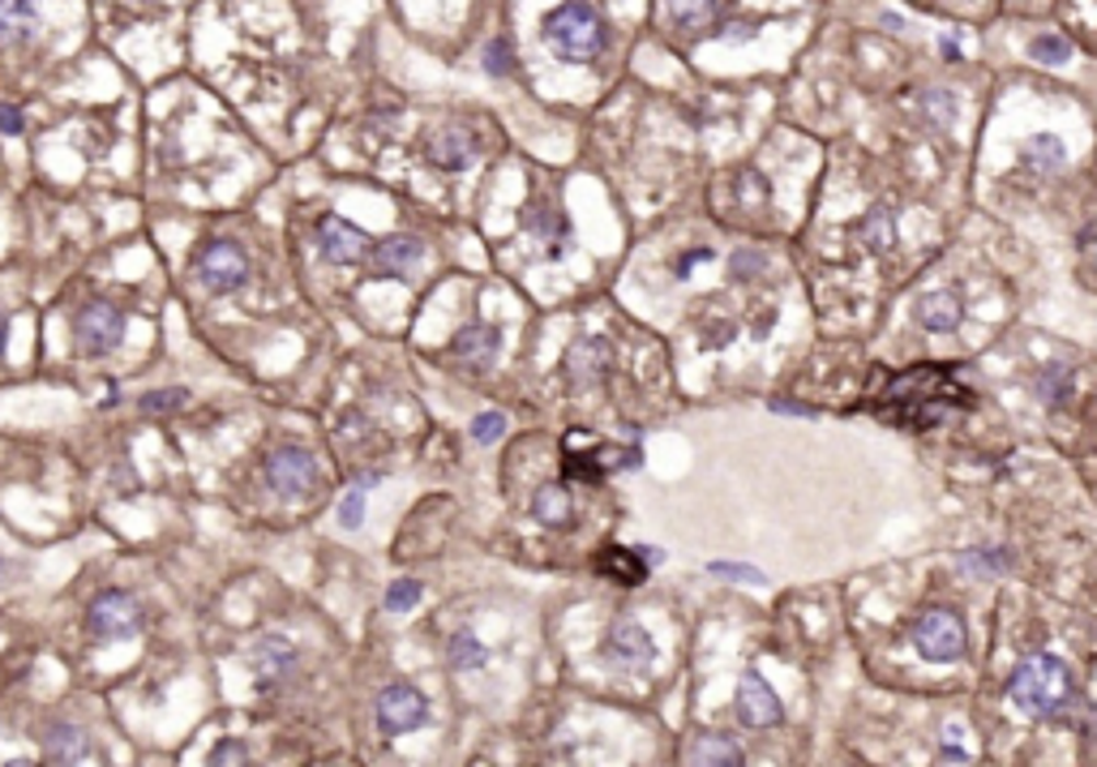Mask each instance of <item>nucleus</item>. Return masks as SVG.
I'll list each match as a JSON object with an SVG mask.
<instances>
[{"label": "nucleus", "instance_id": "nucleus-35", "mask_svg": "<svg viewBox=\"0 0 1097 767\" xmlns=\"http://www.w3.org/2000/svg\"><path fill=\"white\" fill-rule=\"evenodd\" d=\"M763 266H767V257L759 254V249H738V254L729 257L734 279H759V275H763Z\"/></svg>", "mask_w": 1097, "mask_h": 767}, {"label": "nucleus", "instance_id": "nucleus-12", "mask_svg": "<svg viewBox=\"0 0 1097 767\" xmlns=\"http://www.w3.org/2000/svg\"><path fill=\"white\" fill-rule=\"evenodd\" d=\"M734 708H738V720H742L747 729H772V724H781V699H776V690H772L754 669L738 677Z\"/></svg>", "mask_w": 1097, "mask_h": 767}, {"label": "nucleus", "instance_id": "nucleus-10", "mask_svg": "<svg viewBox=\"0 0 1097 767\" xmlns=\"http://www.w3.org/2000/svg\"><path fill=\"white\" fill-rule=\"evenodd\" d=\"M562 455H566V472H575V476H597L604 467H639L644 455L639 451H604L592 442V433H584V429H575V433H566V442H562Z\"/></svg>", "mask_w": 1097, "mask_h": 767}, {"label": "nucleus", "instance_id": "nucleus-42", "mask_svg": "<svg viewBox=\"0 0 1097 767\" xmlns=\"http://www.w3.org/2000/svg\"><path fill=\"white\" fill-rule=\"evenodd\" d=\"M969 566H978V570H998V566L1007 562L1003 554H978V558H965Z\"/></svg>", "mask_w": 1097, "mask_h": 767}, {"label": "nucleus", "instance_id": "nucleus-43", "mask_svg": "<svg viewBox=\"0 0 1097 767\" xmlns=\"http://www.w3.org/2000/svg\"><path fill=\"white\" fill-rule=\"evenodd\" d=\"M772 411H789V416H810V411L798 408V404H789V399H776V404H772Z\"/></svg>", "mask_w": 1097, "mask_h": 767}, {"label": "nucleus", "instance_id": "nucleus-40", "mask_svg": "<svg viewBox=\"0 0 1097 767\" xmlns=\"http://www.w3.org/2000/svg\"><path fill=\"white\" fill-rule=\"evenodd\" d=\"M528 228H536V236H570V223L557 214H528Z\"/></svg>", "mask_w": 1097, "mask_h": 767}, {"label": "nucleus", "instance_id": "nucleus-4", "mask_svg": "<svg viewBox=\"0 0 1097 767\" xmlns=\"http://www.w3.org/2000/svg\"><path fill=\"white\" fill-rule=\"evenodd\" d=\"M913 643H917L922 661H931V665H951V661L965 656L969 630H965V621H960L956 609H948V605H931V609H922V614L913 617Z\"/></svg>", "mask_w": 1097, "mask_h": 767}, {"label": "nucleus", "instance_id": "nucleus-16", "mask_svg": "<svg viewBox=\"0 0 1097 767\" xmlns=\"http://www.w3.org/2000/svg\"><path fill=\"white\" fill-rule=\"evenodd\" d=\"M429 163L442 167V172H463L472 159H476V138L463 129V125H442L434 138H429Z\"/></svg>", "mask_w": 1097, "mask_h": 767}, {"label": "nucleus", "instance_id": "nucleus-9", "mask_svg": "<svg viewBox=\"0 0 1097 767\" xmlns=\"http://www.w3.org/2000/svg\"><path fill=\"white\" fill-rule=\"evenodd\" d=\"M373 717H378V729H382V733L400 737V733H412V729H420V724L429 720V704H425V695H420L416 686L391 682V686L378 690Z\"/></svg>", "mask_w": 1097, "mask_h": 767}, {"label": "nucleus", "instance_id": "nucleus-32", "mask_svg": "<svg viewBox=\"0 0 1097 767\" xmlns=\"http://www.w3.org/2000/svg\"><path fill=\"white\" fill-rule=\"evenodd\" d=\"M515 69V51H510V39H489V48H485V73H494V78H506Z\"/></svg>", "mask_w": 1097, "mask_h": 767}, {"label": "nucleus", "instance_id": "nucleus-3", "mask_svg": "<svg viewBox=\"0 0 1097 767\" xmlns=\"http://www.w3.org/2000/svg\"><path fill=\"white\" fill-rule=\"evenodd\" d=\"M541 39H545L548 51H553L557 60L579 65V60H592V56L604 48V26H600V13L592 4L566 0V4H557V9L545 18Z\"/></svg>", "mask_w": 1097, "mask_h": 767}, {"label": "nucleus", "instance_id": "nucleus-24", "mask_svg": "<svg viewBox=\"0 0 1097 767\" xmlns=\"http://www.w3.org/2000/svg\"><path fill=\"white\" fill-rule=\"evenodd\" d=\"M686 764L734 767V764H742V746H738L729 733H703V737H695V746L686 751Z\"/></svg>", "mask_w": 1097, "mask_h": 767}, {"label": "nucleus", "instance_id": "nucleus-20", "mask_svg": "<svg viewBox=\"0 0 1097 767\" xmlns=\"http://www.w3.org/2000/svg\"><path fill=\"white\" fill-rule=\"evenodd\" d=\"M597 574L622 583V588H639L648 579V562L635 554V549H622V545H609L604 554H597Z\"/></svg>", "mask_w": 1097, "mask_h": 767}, {"label": "nucleus", "instance_id": "nucleus-37", "mask_svg": "<svg viewBox=\"0 0 1097 767\" xmlns=\"http://www.w3.org/2000/svg\"><path fill=\"white\" fill-rule=\"evenodd\" d=\"M926 107H931V125L935 129H944L956 120V100H951V91H931L926 95Z\"/></svg>", "mask_w": 1097, "mask_h": 767}, {"label": "nucleus", "instance_id": "nucleus-34", "mask_svg": "<svg viewBox=\"0 0 1097 767\" xmlns=\"http://www.w3.org/2000/svg\"><path fill=\"white\" fill-rule=\"evenodd\" d=\"M707 570H712V574H720V579H742V583H754V588H763V583H767V574H763L759 566H747V562H712Z\"/></svg>", "mask_w": 1097, "mask_h": 767}, {"label": "nucleus", "instance_id": "nucleus-29", "mask_svg": "<svg viewBox=\"0 0 1097 767\" xmlns=\"http://www.w3.org/2000/svg\"><path fill=\"white\" fill-rule=\"evenodd\" d=\"M866 245H870L875 254H884V249L892 245V210H888V206H879V210L866 219Z\"/></svg>", "mask_w": 1097, "mask_h": 767}, {"label": "nucleus", "instance_id": "nucleus-7", "mask_svg": "<svg viewBox=\"0 0 1097 767\" xmlns=\"http://www.w3.org/2000/svg\"><path fill=\"white\" fill-rule=\"evenodd\" d=\"M317 460L304 451V446H275L266 455V485L288 498V502H300L309 493H317Z\"/></svg>", "mask_w": 1097, "mask_h": 767}, {"label": "nucleus", "instance_id": "nucleus-45", "mask_svg": "<svg viewBox=\"0 0 1097 767\" xmlns=\"http://www.w3.org/2000/svg\"><path fill=\"white\" fill-rule=\"evenodd\" d=\"M944 51H948L951 60H960V48H956V39H944Z\"/></svg>", "mask_w": 1097, "mask_h": 767}, {"label": "nucleus", "instance_id": "nucleus-17", "mask_svg": "<svg viewBox=\"0 0 1097 767\" xmlns=\"http://www.w3.org/2000/svg\"><path fill=\"white\" fill-rule=\"evenodd\" d=\"M609 369V344L604 339H579L570 352H566V382L575 391L584 386H597Z\"/></svg>", "mask_w": 1097, "mask_h": 767}, {"label": "nucleus", "instance_id": "nucleus-25", "mask_svg": "<svg viewBox=\"0 0 1097 767\" xmlns=\"http://www.w3.org/2000/svg\"><path fill=\"white\" fill-rule=\"evenodd\" d=\"M660 13L678 26V31H703L716 22L720 0H660Z\"/></svg>", "mask_w": 1097, "mask_h": 767}, {"label": "nucleus", "instance_id": "nucleus-28", "mask_svg": "<svg viewBox=\"0 0 1097 767\" xmlns=\"http://www.w3.org/2000/svg\"><path fill=\"white\" fill-rule=\"evenodd\" d=\"M1029 56H1034L1038 65H1067V60H1072V44H1067L1063 35H1038V39L1029 44Z\"/></svg>", "mask_w": 1097, "mask_h": 767}, {"label": "nucleus", "instance_id": "nucleus-6", "mask_svg": "<svg viewBox=\"0 0 1097 767\" xmlns=\"http://www.w3.org/2000/svg\"><path fill=\"white\" fill-rule=\"evenodd\" d=\"M86 630H91V639H100V643L134 639V635L142 630V605H138L129 592L112 588V592H103V596L91 601V609H86Z\"/></svg>", "mask_w": 1097, "mask_h": 767}, {"label": "nucleus", "instance_id": "nucleus-39", "mask_svg": "<svg viewBox=\"0 0 1097 767\" xmlns=\"http://www.w3.org/2000/svg\"><path fill=\"white\" fill-rule=\"evenodd\" d=\"M232 764H250V751H245V742H236V737H228V742H219V746L210 751V767H232Z\"/></svg>", "mask_w": 1097, "mask_h": 767}, {"label": "nucleus", "instance_id": "nucleus-14", "mask_svg": "<svg viewBox=\"0 0 1097 767\" xmlns=\"http://www.w3.org/2000/svg\"><path fill=\"white\" fill-rule=\"evenodd\" d=\"M498 352H501V335H498V326H463L454 339H450V357L454 360H463L472 373H485L494 360H498Z\"/></svg>", "mask_w": 1097, "mask_h": 767}, {"label": "nucleus", "instance_id": "nucleus-19", "mask_svg": "<svg viewBox=\"0 0 1097 767\" xmlns=\"http://www.w3.org/2000/svg\"><path fill=\"white\" fill-rule=\"evenodd\" d=\"M86 746H91L86 733L78 724L60 720V724H51L48 737H44V759L48 764H95V755Z\"/></svg>", "mask_w": 1097, "mask_h": 767}, {"label": "nucleus", "instance_id": "nucleus-21", "mask_svg": "<svg viewBox=\"0 0 1097 767\" xmlns=\"http://www.w3.org/2000/svg\"><path fill=\"white\" fill-rule=\"evenodd\" d=\"M960 317H965V305H960L956 292H931V297L917 301V322L931 335H951L960 326Z\"/></svg>", "mask_w": 1097, "mask_h": 767}, {"label": "nucleus", "instance_id": "nucleus-1", "mask_svg": "<svg viewBox=\"0 0 1097 767\" xmlns=\"http://www.w3.org/2000/svg\"><path fill=\"white\" fill-rule=\"evenodd\" d=\"M870 411H879L884 420H897L909 429H931L939 420H948V411L973 408V395L960 386L956 364H913L904 373L884 377V391L870 395Z\"/></svg>", "mask_w": 1097, "mask_h": 767}, {"label": "nucleus", "instance_id": "nucleus-33", "mask_svg": "<svg viewBox=\"0 0 1097 767\" xmlns=\"http://www.w3.org/2000/svg\"><path fill=\"white\" fill-rule=\"evenodd\" d=\"M1067 382H1072V373L1054 364V369H1047V373H1042L1038 391H1042V399H1047V404H1063V399H1067Z\"/></svg>", "mask_w": 1097, "mask_h": 767}, {"label": "nucleus", "instance_id": "nucleus-31", "mask_svg": "<svg viewBox=\"0 0 1097 767\" xmlns=\"http://www.w3.org/2000/svg\"><path fill=\"white\" fill-rule=\"evenodd\" d=\"M501 433H506V416H501V411H481V416L472 420V438H476L481 446H494Z\"/></svg>", "mask_w": 1097, "mask_h": 767}, {"label": "nucleus", "instance_id": "nucleus-41", "mask_svg": "<svg viewBox=\"0 0 1097 767\" xmlns=\"http://www.w3.org/2000/svg\"><path fill=\"white\" fill-rule=\"evenodd\" d=\"M22 129H26V116H22L13 103H0V133H4V138H18Z\"/></svg>", "mask_w": 1097, "mask_h": 767}, {"label": "nucleus", "instance_id": "nucleus-26", "mask_svg": "<svg viewBox=\"0 0 1097 767\" xmlns=\"http://www.w3.org/2000/svg\"><path fill=\"white\" fill-rule=\"evenodd\" d=\"M1025 163H1034L1038 172H1059L1067 163V147L1054 133H1038L1025 142Z\"/></svg>", "mask_w": 1097, "mask_h": 767}, {"label": "nucleus", "instance_id": "nucleus-8", "mask_svg": "<svg viewBox=\"0 0 1097 767\" xmlns=\"http://www.w3.org/2000/svg\"><path fill=\"white\" fill-rule=\"evenodd\" d=\"M198 283L210 297H232L250 283V257L232 241H210L198 254Z\"/></svg>", "mask_w": 1097, "mask_h": 767}, {"label": "nucleus", "instance_id": "nucleus-30", "mask_svg": "<svg viewBox=\"0 0 1097 767\" xmlns=\"http://www.w3.org/2000/svg\"><path fill=\"white\" fill-rule=\"evenodd\" d=\"M416 601H420V583L416 579H395L391 592H386V609L391 614H407Z\"/></svg>", "mask_w": 1097, "mask_h": 767}, {"label": "nucleus", "instance_id": "nucleus-5", "mask_svg": "<svg viewBox=\"0 0 1097 767\" xmlns=\"http://www.w3.org/2000/svg\"><path fill=\"white\" fill-rule=\"evenodd\" d=\"M73 339H78V352L91 360L112 357L125 339V313L112 305V301H91V305L78 309L73 317Z\"/></svg>", "mask_w": 1097, "mask_h": 767}, {"label": "nucleus", "instance_id": "nucleus-23", "mask_svg": "<svg viewBox=\"0 0 1097 767\" xmlns=\"http://www.w3.org/2000/svg\"><path fill=\"white\" fill-rule=\"evenodd\" d=\"M532 519L545 527H570L575 523V502L566 485H541L532 493Z\"/></svg>", "mask_w": 1097, "mask_h": 767}, {"label": "nucleus", "instance_id": "nucleus-38", "mask_svg": "<svg viewBox=\"0 0 1097 767\" xmlns=\"http://www.w3.org/2000/svg\"><path fill=\"white\" fill-rule=\"evenodd\" d=\"M339 523L348 527V532H356L360 523H365V489L356 485L351 493H344V502H339Z\"/></svg>", "mask_w": 1097, "mask_h": 767}, {"label": "nucleus", "instance_id": "nucleus-11", "mask_svg": "<svg viewBox=\"0 0 1097 767\" xmlns=\"http://www.w3.org/2000/svg\"><path fill=\"white\" fill-rule=\"evenodd\" d=\"M317 249H322V257L331 262V266H356V262H365L369 257V236L356 228V223H348L344 214H326L322 223H317Z\"/></svg>", "mask_w": 1097, "mask_h": 767}, {"label": "nucleus", "instance_id": "nucleus-2", "mask_svg": "<svg viewBox=\"0 0 1097 767\" xmlns=\"http://www.w3.org/2000/svg\"><path fill=\"white\" fill-rule=\"evenodd\" d=\"M1007 695L1025 717H1054L1072 699V673L1059 656H1029V661L1016 665L1012 682H1007Z\"/></svg>", "mask_w": 1097, "mask_h": 767}, {"label": "nucleus", "instance_id": "nucleus-27", "mask_svg": "<svg viewBox=\"0 0 1097 767\" xmlns=\"http://www.w3.org/2000/svg\"><path fill=\"white\" fill-rule=\"evenodd\" d=\"M447 661H450V669H481L489 661V652H485V643H481L472 630H459V635L447 643Z\"/></svg>", "mask_w": 1097, "mask_h": 767}, {"label": "nucleus", "instance_id": "nucleus-13", "mask_svg": "<svg viewBox=\"0 0 1097 767\" xmlns=\"http://www.w3.org/2000/svg\"><path fill=\"white\" fill-rule=\"evenodd\" d=\"M604 661L622 669H644L656 661V643L635 617H622V621H613V630L604 639Z\"/></svg>", "mask_w": 1097, "mask_h": 767}, {"label": "nucleus", "instance_id": "nucleus-18", "mask_svg": "<svg viewBox=\"0 0 1097 767\" xmlns=\"http://www.w3.org/2000/svg\"><path fill=\"white\" fill-rule=\"evenodd\" d=\"M250 665H253V673L262 677V686H270V682L288 677V673L297 669V648H292V639H284V635H266V639L250 652Z\"/></svg>", "mask_w": 1097, "mask_h": 767}, {"label": "nucleus", "instance_id": "nucleus-15", "mask_svg": "<svg viewBox=\"0 0 1097 767\" xmlns=\"http://www.w3.org/2000/svg\"><path fill=\"white\" fill-rule=\"evenodd\" d=\"M39 26H44V13L35 0H0V48L35 44Z\"/></svg>", "mask_w": 1097, "mask_h": 767}, {"label": "nucleus", "instance_id": "nucleus-44", "mask_svg": "<svg viewBox=\"0 0 1097 767\" xmlns=\"http://www.w3.org/2000/svg\"><path fill=\"white\" fill-rule=\"evenodd\" d=\"M4 348H9V317L0 313V357H4Z\"/></svg>", "mask_w": 1097, "mask_h": 767}, {"label": "nucleus", "instance_id": "nucleus-22", "mask_svg": "<svg viewBox=\"0 0 1097 767\" xmlns=\"http://www.w3.org/2000/svg\"><path fill=\"white\" fill-rule=\"evenodd\" d=\"M420 257H425V245H420L416 236H386V241L373 249V270H378V275H407Z\"/></svg>", "mask_w": 1097, "mask_h": 767}, {"label": "nucleus", "instance_id": "nucleus-36", "mask_svg": "<svg viewBox=\"0 0 1097 767\" xmlns=\"http://www.w3.org/2000/svg\"><path fill=\"white\" fill-rule=\"evenodd\" d=\"M185 399H189V391H185V386H176V391H150V395L138 399V408L142 411H172V408H181Z\"/></svg>", "mask_w": 1097, "mask_h": 767}]
</instances>
